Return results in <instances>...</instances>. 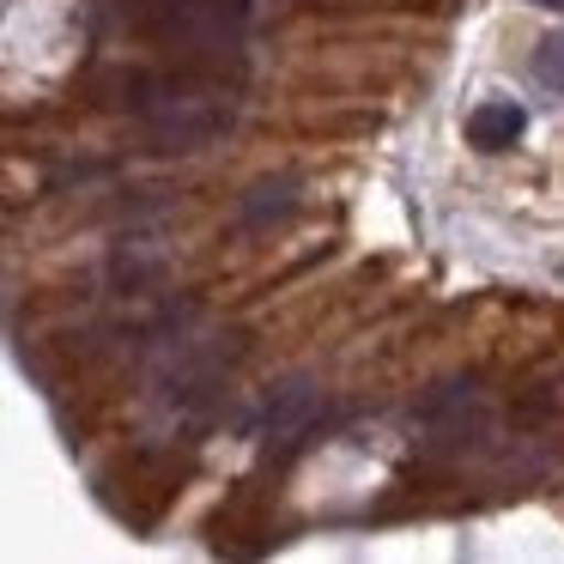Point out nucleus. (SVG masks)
I'll list each match as a JSON object with an SVG mask.
<instances>
[{
  "label": "nucleus",
  "mask_w": 564,
  "mask_h": 564,
  "mask_svg": "<svg viewBox=\"0 0 564 564\" xmlns=\"http://www.w3.org/2000/svg\"><path fill=\"white\" fill-rule=\"evenodd\" d=\"M134 116H140V134H147L159 152H200V147H213V140L231 134L237 104L225 98L219 86H195V79H152V86H140Z\"/></svg>",
  "instance_id": "1"
},
{
  "label": "nucleus",
  "mask_w": 564,
  "mask_h": 564,
  "mask_svg": "<svg viewBox=\"0 0 564 564\" xmlns=\"http://www.w3.org/2000/svg\"><path fill=\"white\" fill-rule=\"evenodd\" d=\"M249 0H152V25L188 50H225L237 43Z\"/></svg>",
  "instance_id": "2"
},
{
  "label": "nucleus",
  "mask_w": 564,
  "mask_h": 564,
  "mask_svg": "<svg viewBox=\"0 0 564 564\" xmlns=\"http://www.w3.org/2000/svg\"><path fill=\"white\" fill-rule=\"evenodd\" d=\"M316 413H322V389H316V377H285L280 389L268 394V406H261V443L273 449V443L304 437Z\"/></svg>",
  "instance_id": "3"
},
{
  "label": "nucleus",
  "mask_w": 564,
  "mask_h": 564,
  "mask_svg": "<svg viewBox=\"0 0 564 564\" xmlns=\"http://www.w3.org/2000/svg\"><path fill=\"white\" fill-rule=\"evenodd\" d=\"M522 128H528V110H522V104L491 98V104H479V110L467 116V147H479V152H510L516 140H522Z\"/></svg>",
  "instance_id": "4"
},
{
  "label": "nucleus",
  "mask_w": 564,
  "mask_h": 564,
  "mask_svg": "<svg viewBox=\"0 0 564 564\" xmlns=\"http://www.w3.org/2000/svg\"><path fill=\"white\" fill-rule=\"evenodd\" d=\"M237 213H243V225H256V231L292 219V213H297V176H261V183L243 195V207H237Z\"/></svg>",
  "instance_id": "5"
},
{
  "label": "nucleus",
  "mask_w": 564,
  "mask_h": 564,
  "mask_svg": "<svg viewBox=\"0 0 564 564\" xmlns=\"http://www.w3.org/2000/svg\"><path fill=\"white\" fill-rule=\"evenodd\" d=\"M534 79H540L546 91H558V98H564V31L540 37V50H534Z\"/></svg>",
  "instance_id": "6"
},
{
  "label": "nucleus",
  "mask_w": 564,
  "mask_h": 564,
  "mask_svg": "<svg viewBox=\"0 0 564 564\" xmlns=\"http://www.w3.org/2000/svg\"><path fill=\"white\" fill-rule=\"evenodd\" d=\"M534 7H546V13H564V0H534Z\"/></svg>",
  "instance_id": "7"
}]
</instances>
